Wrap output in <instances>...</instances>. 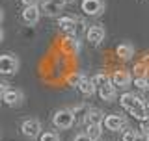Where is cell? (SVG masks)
<instances>
[{"mask_svg":"<svg viewBox=\"0 0 149 141\" xmlns=\"http://www.w3.org/2000/svg\"><path fill=\"white\" fill-rule=\"evenodd\" d=\"M65 0H45L43 4H41V9L39 11H43L45 15H58L60 11H62L63 9V6H65Z\"/></svg>","mask_w":149,"mask_h":141,"instance_id":"5","label":"cell"},{"mask_svg":"<svg viewBox=\"0 0 149 141\" xmlns=\"http://www.w3.org/2000/svg\"><path fill=\"white\" fill-rule=\"evenodd\" d=\"M74 24H77L74 17H60V22H58V26L63 32H74Z\"/></svg>","mask_w":149,"mask_h":141,"instance_id":"16","label":"cell"},{"mask_svg":"<svg viewBox=\"0 0 149 141\" xmlns=\"http://www.w3.org/2000/svg\"><path fill=\"white\" fill-rule=\"evenodd\" d=\"M4 39V32H2V28H0V41Z\"/></svg>","mask_w":149,"mask_h":141,"instance_id":"31","label":"cell"},{"mask_svg":"<svg viewBox=\"0 0 149 141\" xmlns=\"http://www.w3.org/2000/svg\"><path fill=\"white\" fill-rule=\"evenodd\" d=\"M116 54H118L121 59H130L134 56V46L130 43H123V45H119L118 48H116Z\"/></svg>","mask_w":149,"mask_h":141,"instance_id":"15","label":"cell"},{"mask_svg":"<svg viewBox=\"0 0 149 141\" xmlns=\"http://www.w3.org/2000/svg\"><path fill=\"white\" fill-rule=\"evenodd\" d=\"M104 121V113L97 108H88L86 117H84V123L86 124H101Z\"/></svg>","mask_w":149,"mask_h":141,"instance_id":"11","label":"cell"},{"mask_svg":"<svg viewBox=\"0 0 149 141\" xmlns=\"http://www.w3.org/2000/svg\"><path fill=\"white\" fill-rule=\"evenodd\" d=\"M39 141H60V135L56 132H43L39 134Z\"/></svg>","mask_w":149,"mask_h":141,"instance_id":"21","label":"cell"},{"mask_svg":"<svg viewBox=\"0 0 149 141\" xmlns=\"http://www.w3.org/2000/svg\"><path fill=\"white\" fill-rule=\"evenodd\" d=\"M119 102H121V106H123L127 111H130L134 106H138L140 102H142V98L136 97L134 93H123V95H121V98H119Z\"/></svg>","mask_w":149,"mask_h":141,"instance_id":"12","label":"cell"},{"mask_svg":"<svg viewBox=\"0 0 149 141\" xmlns=\"http://www.w3.org/2000/svg\"><path fill=\"white\" fill-rule=\"evenodd\" d=\"M130 82H132V76L129 70H116L112 74V86H119L121 89H125L130 86Z\"/></svg>","mask_w":149,"mask_h":141,"instance_id":"7","label":"cell"},{"mask_svg":"<svg viewBox=\"0 0 149 141\" xmlns=\"http://www.w3.org/2000/svg\"><path fill=\"white\" fill-rule=\"evenodd\" d=\"M134 86H136L138 89H142V91H146V87H147V78H146V76L134 78Z\"/></svg>","mask_w":149,"mask_h":141,"instance_id":"23","label":"cell"},{"mask_svg":"<svg viewBox=\"0 0 149 141\" xmlns=\"http://www.w3.org/2000/svg\"><path fill=\"white\" fill-rule=\"evenodd\" d=\"M2 19H4V13H2V9H0V22H2Z\"/></svg>","mask_w":149,"mask_h":141,"instance_id":"32","label":"cell"},{"mask_svg":"<svg viewBox=\"0 0 149 141\" xmlns=\"http://www.w3.org/2000/svg\"><path fill=\"white\" fill-rule=\"evenodd\" d=\"M91 82H93V86H95V87H101V86H104V84H108V82H110V78L106 76V74L99 73V74H95V76L91 78Z\"/></svg>","mask_w":149,"mask_h":141,"instance_id":"20","label":"cell"},{"mask_svg":"<svg viewBox=\"0 0 149 141\" xmlns=\"http://www.w3.org/2000/svg\"><path fill=\"white\" fill-rule=\"evenodd\" d=\"M73 141H91V139L88 138L86 134H77V135H74V139H73Z\"/></svg>","mask_w":149,"mask_h":141,"instance_id":"27","label":"cell"},{"mask_svg":"<svg viewBox=\"0 0 149 141\" xmlns=\"http://www.w3.org/2000/svg\"><path fill=\"white\" fill-rule=\"evenodd\" d=\"M146 91H149V80H147V87H146Z\"/></svg>","mask_w":149,"mask_h":141,"instance_id":"33","label":"cell"},{"mask_svg":"<svg viewBox=\"0 0 149 141\" xmlns=\"http://www.w3.org/2000/svg\"><path fill=\"white\" fill-rule=\"evenodd\" d=\"M21 132H22V135L34 139L41 134V123L37 119H26V121H22V124H21Z\"/></svg>","mask_w":149,"mask_h":141,"instance_id":"4","label":"cell"},{"mask_svg":"<svg viewBox=\"0 0 149 141\" xmlns=\"http://www.w3.org/2000/svg\"><path fill=\"white\" fill-rule=\"evenodd\" d=\"M82 11L88 17H99L104 11V2L102 0H82Z\"/></svg>","mask_w":149,"mask_h":141,"instance_id":"3","label":"cell"},{"mask_svg":"<svg viewBox=\"0 0 149 141\" xmlns=\"http://www.w3.org/2000/svg\"><path fill=\"white\" fill-rule=\"evenodd\" d=\"M77 87H78V91H80L82 95H86V97H91L93 93H95V86H93L91 78H88V76H82L80 82L77 84Z\"/></svg>","mask_w":149,"mask_h":141,"instance_id":"13","label":"cell"},{"mask_svg":"<svg viewBox=\"0 0 149 141\" xmlns=\"http://www.w3.org/2000/svg\"><path fill=\"white\" fill-rule=\"evenodd\" d=\"M52 124L60 130H67L74 124V119H73V113L71 110H58L56 113L52 115Z\"/></svg>","mask_w":149,"mask_h":141,"instance_id":"1","label":"cell"},{"mask_svg":"<svg viewBox=\"0 0 149 141\" xmlns=\"http://www.w3.org/2000/svg\"><path fill=\"white\" fill-rule=\"evenodd\" d=\"M140 130H142L143 134L149 135V117H143V119H140Z\"/></svg>","mask_w":149,"mask_h":141,"instance_id":"24","label":"cell"},{"mask_svg":"<svg viewBox=\"0 0 149 141\" xmlns=\"http://www.w3.org/2000/svg\"><path fill=\"white\" fill-rule=\"evenodd\" d=\"M134 138H136V132L132 128H125L123 135H121V141H134Z\"/></svg>","mask_w":149,"mask_h":141,"instance_id":"22","label":"cell"},{"mask_svg":"<svg viewBox=\"0 0 149 141\" xmlns=\"http://www.w3.org/2000/svg\"><path fill=\"white\" fill-rule=\"evenodd\" d=\"M65 2H74V0H65Z\"/></svg>","mask_w":149,"mask_h":141,"instance_id":"34","label":"cell"},{"mask_svg":"<svg viewBox=\"0 0 149 141\" xmlns=\"http://www.w3.org/2000/svg\"><path fill=\"white\" fill-rule=\"evenodd\" d=\"M146 117H149V104H146Z\"/></svg>","mask_w":149,"mask_h":141,"instance_id":"30","label":"cell"},{"mask_svg":"<svg viewBox=\"0 0 149 141\" xmlns=\"http://www.w3.org/2000/svg\"><path fill=\"white\" fill-rule=\"evenodd\" d=\"M90 138L91 141H97L101 138V134H102V126L101 124H88V132H84Z\"/></svg>","mask_w":149,"mask_h":141,"instance_id":"18","label":"cell"},{"mask_svg":"<svg viewBox=\"0 0 149 141\" xmlns=\"http://www.w3.org/2000/svg\"><path fill=\"white\" fill-rule=\"evenodd\" d=\"M86 111H88V106H86V104H78V106H74L73 110H71L74 123H80V121H84V117H86Z\"/></svg>","mask_w":149,"mask_h":141,"instance_id":"17","label":"cell"},{"mask_svg":"<svg viewBox=\"0 0 149 141\" xmlns=\"http://www.w3.org/2000/svg\"><path fill=\"white\" fill-rule=\"evenodd\" d=\"M8 89H9V87H8V84H6V82H0V98H2V95L8 91Z\"/></svg>","mask_w":149,"mask_h":141,"instance_id":"28","label":"cell"},{"mask_svg":"<svg viewBox=\"0 0 149 141\" xmlns=\"http://www.w3.org/2000/svg\"><path fill=\"white\" fill-rule=\"evenodd\" d=\"M80 78H82V74H71V76H69V84H71V86H77V84L80 82Z\"/></svg>","mask_w":149,"mask_h":141,"instance_id":"25","label":"cell"},{"mask_svg":"<svg viewBox=\"0 0 149 141\" xmlns=\"http://www.w3.org/2000/svg\"><path fill=\"white\" fill-rule=\"evenodd\" d=\"M104 126H106V130H110V132H118V130H121L125 126V117H121L118 113L106 115L104 117Z\"/></svg>","mask_w":149,"mask_h":141,"instance_id":"8","label":"cell"},{"mask_svg":"<svg viewBox=\"0 0 149 141\" xmlns=\"http://www.w3.org/2000/svg\"><path fill=\"white\" fill-rule=\"evenodd\" d=\"M134 141H149V135H147V134H143V132H140V134H136Z\"/></svg>","mask_w":149,"mask_h":141,"instance_id":"26","label":"cell"},{"mask_svg":"<svg viewBox=\"0 0 149 141\" xmlns=\"http://www.w3.org/2000/svg\"><path fill=\"white\" fill-rule=\"evenodd\" d=\"M86 37H88V41L93 45H99L101 41H104V28L102 26H90L86 30Z\"/></svg>","mask_w":149,"mask_h":141,"instance_id":"9","label":"cell"},{"mask_svg":"<svg viewBox=\"0 0 149 141\" xmlns=\"http://www.w3.org/2000/svg\"><path fill=\"white\" fill-rule=\"evenodd\" d=\"M39 15H41V11H39L37 6H28V8H24V11H22V21H24L28 26H34L36 22L39 21Z\"/></svg>","mask_w":149,"mask_h":141,"instance_id":"10","label":"cell"},{"mask_svg":"<svg viewBox=\"0 0 149 141\" xmlns=\"http://www.w3.org/2000/svg\"><path fill=\"white\" fill-rule=\"evenodd\" d=\"M19 70V59L11 54H2L0 56V74H13Z\"/></svg>","mask_w":149,"mask_h":141,"instance_id":"2","label":"cell"},{"mask_svg":"<svg viewBox=\"0 0 149 141\" xmlns=\"http://www.w3.org/2000/svg\"><path fill=\"white\" fill-rule=\"evenodd\" d=\"M99 97L106 102H112L116 98V86H112L110 82L104 84V86H101L99 87Z\"/></svg>","mask_w":149,"mask_h":141,"instance_id":"14","label":"cell"},{"mask_svg":"<svg viewBox=\"0 0 149 141\" xmlns=\"http://www.w3.org/2000/svg\"><path fill=\"white\" fill-rule=\"evenodd\" d=\"M22 98H24V95H22V91H19V89H8V91L2 95V100L6 102L9 108H17V106H21Z\"/></svg>","mask_w":149,"mask_h":141,"instance_id":"6","label":"cell"},{"mask_svg":"<svg viewBox=\"0 0 149 141\" xmlns=\"http://www.w3.org/2000/svg\"><path fill=\"white\" fill-rule=\"evenodd\" d=\"M37 2H39V0H22L24 8H28V6H37Z\"/></svg>","mask_w":149,"mask_h":141,"instance_id":"29","label":"cell"},{"mask_svg":"<svg viewBox=\"0 0 149 141\" xmlns=\"http://www.w3.org/2000/svg\"><path fill=\"white\" fill-rule=\"evenodd\" d=\"M130 115H134L136 117V119H143V117H146V104H143V102H140L138 106H134L132 110L129 111Z\"/></svg>","mask_w":149,"mask_h":141,"instance_id":"19","label":"cell"}]
</instances>
